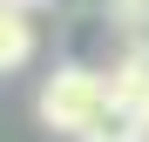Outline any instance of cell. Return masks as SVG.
Listing matches in <instances>:
<instances>
[{
	"label": "cell",
	"instance_id": "1",
	"mask_svg": "<svg viewBox=\"0 0 149 142\" xmlns=\"http://www.w3.org/2000/svg\"><path fill=\"white\" fill-rule=\"evenodd\" d=\"M109 102H115V95H109V75H102V68H88V61H61L54 75L41 81L34 115H41V129H54V135H68V142H81L88 122H95Z\"/></svg>",
	"mask_w": 149,
	"mask_h": 142
},
{
	"label": "cell",
	"instance_id": "2",
	"mask_svg": "<svg viewBox=\"0 0 149 142\" xmlns=\"http://www.w3.org/2000/svg\"><path fill=\"white\" fill-rule=\"evenodd\" d=\"M34 61V7H7L0 0V75Z\"/></svg>",
	"mask_w": 149,
	"mask_h": 142
},
{
	"label": "cell",
	"instance_id": "3",
	"mask_svg": "<svg viewBox=\"0 0 149 142\" xmlns=\"http://www.w3.org/2000/svg\"><path fill=\"white\" fill-rule=\"evenodd\" d=\"M81 142H149V129H142V102H109V108L88 122Z\"/></svg>",
	"mask_w": 149,
	"mask_h": 142
},
{
	"label": "cell",
	"instance_id": "4",
	"mask_svg": "<svg viewBox=\"0 0 149 142\" xmlns=\"http://www.w3.org/2000/svg\"><path fill=\"white\" fill-rule=\"evenodd\" d=\"M109 95L115 102H149V41H136L129 54L109 68Z\"/></svg>",
	"mask_w": 149,
	"mask_h": 142
},
{
	"label": "cell",
	"instance_id": "5",
	"mask_svg": "<svg viewBox=\"0 0 149 142\" xmlns=\"http://www.w3.org/2000/svg\"><path fill=\"white\" fill-rule=\"evenodd\" d=\"M102 20L122 34V41H149V0H102Z\"/></svg>",
	"mask_w": 149,
	"mask_h": 142
},
{
	"label": "cell",
	"instance_id": "6",
	"mask_svg": "<svg viewBox=\"0 0 149 142\" xmlns=\"http://www.w3.org/2000/svg\"><path fill=\"white\" fill-rule=\"evenodd\" d=\"M7 7H41V0H7Z\"/></svg>",
	"mask_w": 149,
	"mask_h": 142
},
{
	"label": "cell",
	"instance_id": "7",
	"mask_svg": "<svg viewBox=\"0 0 149 142\" xmlns=\"http://www.w3.org/2000/svg\"><path fill=\"white\" fill-rule=\"evenodd\" d=\"M142 129H149V102H142Z\"/></svg>",
	"mask_w": 149,
	"mask_h": 142
}]
</instances>
